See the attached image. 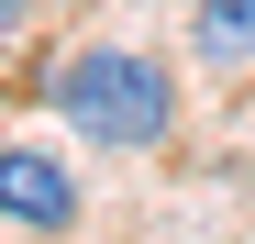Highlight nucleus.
Segmentation results:
<instances>
[{
	"label": "nucleus",
	"mask_w": 255,
	"mask_h": 244,
	"mask_svg": "<svg viewBox=\"0 0 255 244\" xmlns=\"http://www.w3.org/2000/svg\"><path fill=\"white\" fill-rule=\"evenodd\" d=\"M78 222V167L56 144H0V233H67Z\"/></svg>",
	"instance_id": "obj_2"
},
{
	"label": "nucleus",
	"mask_w": 255,
	"mask_h": 244,
	"mask_svg": "<svg viewBox=\"0 0 255 244\" xmlns=\"http://www.w3.org/2000/svg\"><path fill=\"white\" fill-rule=\"evenodd\" d=\"M189 56L222 67V78H244L255 67V0H189Z\"/></svg>",
	"instance_id": "obj_3"
},
{
	"label": "nucleus",
	"mask_w": 255,
	"mask_h": 244,
	"mask_svg": "<svg viewBox=\"0 0 255 244\" xmlns=\"http://www.w3.org/2000/svg\"><path fill=\"white\" fill-rule=\"evenodd\" d=\"M22 11H33V0H0V33H22Z\"/></svg>",
	"instance_id": "obj_4"
},
{
	"label": "nucleus",
	"mask_w": 255,
	"mask_h": 244,
	"mask_svg": "<svg viewBox=\"0 0 255 244\" xmlns=\"http://www.w3.org/2000/svg\"><path fill=\"white\" fill-rule=\"evenodd\" d=\"M45 100L78 144H111V155H155L166 133H178V67L144 56V45H78L56 56Z\"/></svg>",
	"instance_id": "obj_1"
}]
</instances>
